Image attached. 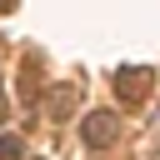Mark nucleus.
<instances>
[{"instance_id":"obj_1","label":"nucleus","mask_w":160,"mask_h":160,"mask_svg":"<svg viewBox=\"0 0 160 160\" xmlns=\"http://www.w3.org/2000/svg\"><path fill=\"white\" fill-rule=\"evenodd\" d=\"M150 85H155V70H145V65L115 70V95H120V105H140V100L150 95Z\"/></svg>"},{"instance_id":"obj_7","label":"nucleus","mask_w":160,"mask_h":160,"mask_svg":"<svg viewBox=\"0 0 160 160\" xmlns=\"http://www.w3.org/2000/svg\"><path fill=\"white\" fill-rule=\"evenodd\" d=\"M155 120H160V115H155Z\"/></svg>"},{"instance_id":"obj_2","label":"nucleus","mask_w":160,"mask_h":160,"mask_svg":"<svg viewBox=\"0 0 160 160\" xmlns=\"http://www.w3.org/2000/svg\"><path fill=\"white\" fill-rule=\"evenodd\" d=\"M80 135H85V145H90V150H105V145L120 135V120H115L110 110H90V115L80 120Z\"/></svg>"},{"instance_id":"obj_5","label":"nucleus","mask_w":160,"mask_h":160,"mask_svg":"<svg viewBox=\"0 0 160 160\" xmlns=\"http://www.w3.org/2000/svg\"><path fill=\"white\" fill-rule=\"evenodd\" d=\"M15 5H20V0H0V15H10V10H15Z\"/></svg>"},{"instance_id":"obj_4","label":"nucleus","mask_w":160,"mask_h":160,"mask_svg":"<svg viewBox=\"0 0 160 160\" xmlns=\"http://www.w3.org/2000/svg\"><path fill=\"white\" fill-rule=\"evenodd\" d=\"M20 155H25L20 135H0V160H20Z\"/></svg>"},{"instance_id":"obj_6","label":"nucleus","mask_w":160,"mask_h":160,"mask_svg":"<svg viewBox=\"0 0 160 160\" xmlns=\"http://www.w3.org/2000/svg\"><path fill=\"white\" fill-rule=\"evenodd\" d=\"M0 120H5V100H0Z\"/></svg>"},{"instance_id":"obj_3","label":"nucleus","mask_w":160,"mask_h":160,"mask_svg":"<svg viewBox=\"0 0 160 160\" xmlns=\"http://www.w3.org/2000/svg\"><path fill=\"white\" fill-rule=\"evenodd\" d=\"M75 100H80V85H75V80H65V85H50V90H45V115H50V120H70Z\"/></svg>"}]
</instances>
